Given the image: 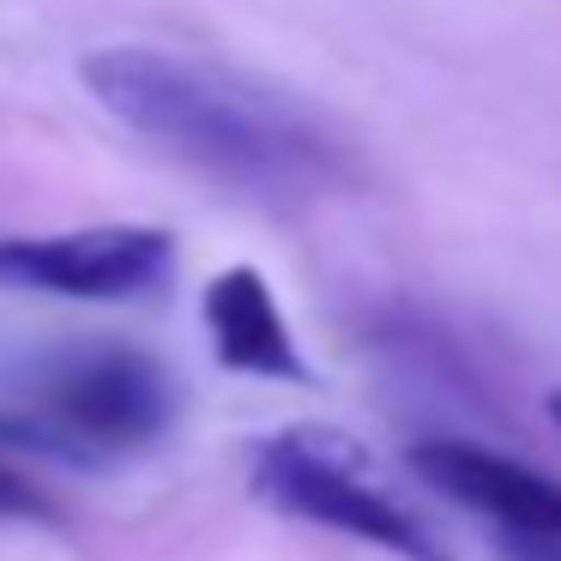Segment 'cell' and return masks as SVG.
I'll list each match as a JSON object with an SVG mask.
<instances>
[{"mask_svg": "<svg viewBox=\"0 0 561 561\" xmlns=\"http://www.w3.org/2000/svg\"><path fill=\"white\" fill-rule=\"evenodd\" d=\"M248 489L260 507L284 513V519L356 537V543L387 549L399 561H453L447 537L387 483L368 447L344 428L296 423L266 435L248 459Z\"/></svg>", "mask_w": 561, "mask_h": 561, "instance_id": "obj_3", "label": "cell"}, {"mask_svg": "<svg viewBox=\"0 0 561 561\" xmlns=\"http://www.w3.org/2000/svg\"><path fill=\"white\" fill-rule=\"evenodd\" d=\"M79 85L170 163L266 206L327 199L363 175L351 139L327 115L236 67L151 43H115L79 61Z\"/></svg>", "mask_w": 561, "mask_h": 561, "instance_id": "obj_1", "label": "cell"}, {"mask_svg": "<svg viewBox=\"0 0 561 561\" xmlns=\"http://www.w3.org/2000/svg\"><path fill=\"white\" fill-rule=\"evenodd\" d=\"M206 339L211 356L236 375L254 380H308L302 344H296L290 320H284L272 284L254 266H230L206 284Z\"/></svg>", "mask_w": 561, "mask_h": 561, "instance_id": "obj_6", "label": "cell"}, {"mask_svg": "<svg viewBox=\"0 0 561 561\" xmlns=\"http://www.w3.org/2000/svg\"><path fill=\"white\" fill-rule=\"evenodd\" d=\"M543 404H549V423H556V428H561V387H556V392H549V399H543Z\"/></svg>", "mask_w": 561, "mask_h": 561, "instance_id": "obj_7", "label": "cell"}, {"mask_svg": "<svg viewBox=\"0 0 561 561\" xmlns=\"http://www.w3.org/2000/svg\"><path fill=\"white\" fill-rule=\"evenodd\" d=\"M175 272V236L151 224L0 236V290H37L67 302H139Z\"/></svg>", "mask_w": 561, "mask_h": 561, "instance_id": "obj_4", "label": "cell"}, {"mask_svg": "<svg viewBox=\"0 0 561 561\" xmlns=\"http://www.w3.org/2000/svg\"><path fill=\"white\" fill-rule=\"evenodd\" d=\"M411 471L423 477L435 495L459 501L465 513L489 519L507 543L525 549H556L561 556V483L531 465L507 459L477 440H416Z\"/></svg>", "mask_w": 561, "mask_h": 561, "instance_id": "obj_5", "label": "cell"}, {"mask_svg": "<svg viewBox=\"0 0 561 561\" xmlns=\"http://www.w3.org/2000/svg\"><path fill=\"white\" fill-rule=\"evenodd\" d=\"M175 380L151 351L73 339L0 380V447L61 465H122L175 423Z\"/></svg>", "mask_w": 561, "mask_h": 561, "instance_id": "obj_2", "label": "cell"}]
</instances>
